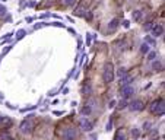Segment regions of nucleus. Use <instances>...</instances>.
<instances>
[{"instance_id": "f257e3e1", "label": "nucleus", "mask_w": 165, "mask_h": 140, "mask_svg": "<svg viewBox=\"0 0 165 140\" xmlns=\"http://www.w3.org/2000/svg\"><path fill=\"white\" fill-rule=\"evenodd\" d=\"M114 75H115V72H114V64H112L111 61H107V63L104 64L102 80H104L105 83H111V82L114 80Z\"/></svg>"}, {"instance_id": "f03ea898", "label": "nucleus", "mask_w": 165, "mask_h": 140, "mask_svg": "<svg viewBox=\"0 0 165 140\" xmlns=\"http://www.w3.org/2000/svg\"><path fill=\"white\" fill-rule=\"evenodd\" d=\"M151 112L152 114H156V115H164L165 114V105H164V99H156L151 104L149 107Z\"/></svg>"}, {"instance_id": "7ed1b4c3", "label": "nucleus", "mask_w": 165, "mask_h": 140, "mask_svg": "<svg viewBox=\"0 0 165 140\" xmlns=\"http://www.w3.org/2000/svg\"><path fill=\"white\" fill-rule=\"evenodd\" d=\"M32 123L29 121V120H23L22 123H20V126H19V131L22 133V134H28V133H31L32 131Z\"/></svg>"}, {"instance_id": "20e7f679", "label": "nucleus", "mask_w": 165, "mask_h": 140, "mask_svg": "<svg viewBox=\"0 0 165 140\" xmlns=\"http://www.w3.org/2000/svg\"><path fill=\"white\" fill-rule=\"evenodd\" d=\"M63 137H64V140H76L78 139V130L75 127H69V128H66Z\"/></svg>"}, {"instance_id": "39448f33", "label": "nucleus", "mask_w": 165, "mask_h": 140, "mask_svg": "<svg viewBox=\"0 0 165 140\" xmlns=\"http://www.w3.org/2000/svg\"><path fill=\"white\" fill-rule=\"evenodd\" d=\"M145 108V102L142 99H134L132 104H130V109L132 111H142Z\"/></svg>"}, {"instance_id": "423d86ee", "label": "nucleus", "mask_w": 165, "mask_h": 140, "mask_svg": "<svg viewBox=\"0 0 165 140\" xmlns=\"http://www.w3.org/2000/svg\"><path fill=\"white\" fill-rule=\"evenodd\" d=\"M152 35H153L155 38L164 35V25H162V23H156L155 27H152Z\"/></svg>"}, {"instance_id": "0eeeda50", "label": "nucleus", "mask_w": 165, "mask_h": 140, "mask_svg": "<svg viewBox=\"0 0 165 140\" xmlns=\"http://www.w3.org/2000/svg\"><path fill=\"white\" fill-rule=\"evenodd\" d=\"M80 127H82V130H85V131H91V130L93 128V124H92L89 120L82 118V120H80Z\"/></svg>"}, {"instance_id": "6e6552de", "label": "nucleus", "mask_w": 165, "mask_h": 140, "mask_svg": "<svg viewBox=\"0 0 165 140\" xmlns=\"http://www.w3.org/2000/svg\"><path fill=\"white\" fill-rule=\"evenodd\" d=\"M133 95V88L129 85V86H123L121 88V97L126 99V98H129V97H132Z\"/></svg>"}, {"instance_id": "1a4fd4ad", "label": "nucleus", "mask_w": 165, "mask_h": 140, "mask_svg": "<svg viewBox=\"0 0 165 140\" xmlns=\"http://www.w3.org/2000/svg\"><path fill=\"white\" fill-rule=\"evenodd\" d=\"M13 121L9 118V117H2L0 115V127H10Z\"/></svg>"}, {"instance_id": "9d476101", "label": "nucleus", "mask_w": 165, "mask_h": 140, "mask_svg": "<svg viewBox=\"0 0 165 140\" xmlns=\"http://www.w3.org/2000/svg\"><path fill=\"white\" fill-rule=\"evenodd\" d=\"M132 80H133V77H132L130 75H126V76L120 77V85H121V88H123V86H129V85L132 83Z\"/></svg>"}, {"instance_id": "9b49d317", "label": "nucleus", "mask_w": 165, "mask_h": 140, "mask_svg": "<svg viewBox=\"0 0 165 140\" xmlns=\"http://www.w3.org/2000/svg\"><path fill=\"white\" fill-rule=\"evenodd\" d=\"M85 12H86L85 6H83V5H79V6L75 9V12H73V13H75L76 16H83V15H85Z\"/></svg>"}, {"instance_id": "f8f14e48", "label": "nucleus", "mask_w": 165, "mask_h": 140, "mask_svg": "<svg viewBox=\"0 0 165 140\" xmlns=\"http://www.w3.org/2000/svg\"><path fill=\"white\" fill-rule=\"evenodd\" d=\"M117 28H119V19H112V20L108 23V29H110V31H115Z\"/></svg>"}, {"instance_id": "ddd939ff", "label": "nucleus", "mask_w": 165, "mask_h": 140, "mask_svg": "<svg viewBox=\"0 0 165 140\" xmlns=\"http://www.w3.org/2000/svg\"><path fill=\"white\" fill-rule=\"evenodd\" d=\"M152 69L156 70V72H161V70H162V63H161L159 60H153V63H152Z\"/></svg>"}, {"instance_id": "4468645a", "label": "nucleus", "mask_w": 165, "mask_h": 140, "mask_svg": "<svg viewBox=\"0 0 165 140\" xmlns=\"http://www.w3.org/2000/svg\"><path fill=\"white\" fill-rule=\"evenodd\" d=\"M149 51H151V47L146 42H143L142 45H140V53H142V54H148Z\"/></svg>"}, {"instance_id": "2eb2a0df", "label": "nucleus", "mask_w": 165, "mask_h": 140, "mask_svg": "<svg viewBox=\"0 0 165 140\" xmlns=\"http://www.w3.org/2000/svg\"><path fill=\"white\" fill-rule=\"evenodd\" d=\"M132 18H133L136 22L142 20V12H140V10H134V12H133V15H132Z\"/></svg>"}, {"instance_id": "dca6fc26", "label": "nucleus", "mask_w": 165, "mask_h": 140, "mask_svg": "<svg viewBox=\"0 0 165 140\" xmlns=\"http://www.w3.org/2000/svg\"><path fill=\"white\" fill-rule=\"evenodd\" d=\"M114 140H126V136H124L123 130H119V131L115 133V136H114Z\"/></svg>"}, {"instance_id": "f3484780", "label": "nucleus", "mask_w": 165, "mask_h": 140, "mask_svg": "<svg viewBox=\"0 0 165 140\" xmlns=\"http://www.w3.org/2000/svg\"><path fill=\"white\" fill-rule=\"evenodd\" d=\"M145 42H146L149 47H155V44H156V42H155V39H153L152 37H149V35H146V37H145Z\"/></svg>"}, {"instance_id": "a211bd4d", "label": "nucleus", "mask_w": 165, "mask_h": 140, "mask_svg": "<svg viewBox=\"0 0 165 140\" xmlns=\"http://www.w3.org/2000/svg\"><path fill=\"white\" fill-rule=\"evenodd\" d=\"M91 111H92V108H91L89 105H85V107H83V108L80 109L82 115H85V117H86V115H89V114H91Z\"/></svg>"}, {"instance_id": "6ab92c4d", "label": "nucleus", "mask_w": 165, "mask_h": 140, "mask_svg": "<svg viewBox=\"0 0 165 140\" xmlns=\"http://www.w3.org/2000/svg\"><path fill=\"white\" fill-rule=\"evenodd\" d=\"M117 75H119L120 77L126 76V75H127V69H124V67H120L119 70H117Z\"/></svg>"}, {"instance_id": "aec40b11", "label": "nucleus", "mask_w": 165, "mask_h": 140, "mask_svg": "<svg viewBox=\"0 0 165 140\" xmlns=\"http://www.w3.org/2000/svg\"><path fill=\"white\" fill-rule=\"evenodd\" d=\"M25 35H27V31H25V29H20V31H18V34H16V39H22Z\"/></svg>"}, {"instance_id": "412c9836", "label": "nucleus", "mask_w": 165, "mask_h": 140, "mask_svg": "<svg viewBox=\"0 0 165 140\" xmlns=\"http://www.w3.org/2000/svg\"><path fill=\"white\" fill-rule=\"evenodd\" d=\"M146 56H148V60H149V61H153V60H156V53H155V51H149Z\"/></svg>"}, {"instance_id": "4be33fe9", "label": "nucleus", "mask_w": 165, "mask_h": 140, "mask_svg": "<svg viewBox=\"0 0 165 140\" xmlns=\"http://www.w3.org/2000/svg\"><path fill=\"white\" fill-rule=\"evenodd\" d=\"M132 136L134 137V140H137V139L140 137V131H139L137 128H133V130H132Z\"/></svg>"}, {"instance_id": "5701e85b", "label": "nucleus", "mask_w": 165, "mask_h": 140, "mask_svg": "<svg viewBox=\"0 0 165 140\" xmlns=\"http://www.w3.org/2000/svg\"><path fill=\"white\" fill-rule=\"evenodd\" d=\"M7 13V9L3 6V5H0V18H2V16H5Z\"/></svg>"}, {"instance_id": "b1692460", "label": "nucleus", "mask_w": 165, "mask_h": 140, "mask_svg": "<svg viewBox=\"0 0 165 140\" xmlns=\"http://www.w3.org/2000/svg\"><path fill=\"white\" fill-rule=\"evenodd\" d=\"M63 2H64L66 6H73L76 3V0H63Z\"/></svg>"}, {"instance_id": "393cba45", "label": "nucleus", "mask_w": 165, "mask_h": 140, "mask_svg": "<svg viewBox=\"0 0 165 140\" xmlns=\"http://www.w3.org/2000/svg\"><path fill=\"white\" fill-rule=\"evenodd\" d=\"M143 28H145V31H149V29H152V22H148Z\"/></svg>"}, {"instance_id": "a878e982", "label": "nucleus", "mask_w": 165, "mask_h": 140, "mask_svg": "<svg viewBox=\"0 0 165 140\" xmlns=\"http://www.w3.org/2000/svg\"><path fill=\"white\" fill-rule=\"evenodd\" d=\"M82 92H83V93H86V92H88V95H89V93H91V86H85Z\"/></svg>"}, {"instance_id": "bb28decb", "label": "nucleus", "mask_w": 165, "mask_h": 140, "mask_svg": "<svg viewBox=\"0 0 165 140\" xmlns=\"http://www.w3.org/2000/svg\"><path fill=\"white\" fill-rule=\"evenodd\" d=\"M85 18H86V19H89V20H91V19H92V13H91V12H88V10H86V13H85Z\"/></svg>"}, {"instance_id": "cd10ccee", "label": "nucleus", "mask_w": 165, "mask_h": 140, "mask_svg": "<svg viewBox=\"0 0 165 140\" xmlns=\"http://www.w3.org/2000/svg\"><path fill=\"white\" fill-rule=\"evenodd\" d=\"M126 107H127V102H126V99H123L120 102V108H126Z\"/></svg>"}, {"instance_id": "c85d7f7f", "label": "nucleus", "mask_w": 165, "mask_h": 140, "mask_svg": "<svg viewBox=\"0 0 165 140\" xmlns=\"http://www.w3.org/2000/svg\"><path fill=\"white\" fill-rule=\"evenodd\" d=\"M111 127H112V120H110V121H108V124H107V130L110 131V130H111Z\"/></svg>"}, {"instance_id": "c756f323", "label": "nucleus", "mask_w": 165, "mask_h": 140, "mask_svg": "<svg viewBox=\"0 0 165 140\" xmlns=\"http://www.w3.org/2000/svg\"><path fill=\"white\" fill-rule=\"evenodd\" d=\"M149 127H151V123H149V121L143 124V130H149Z\"/></svg>"}, {"instance_id": "7c9ffc66", "label": "nucleus", "mask_w": 165, "mask_h": 140, "mask_svg": "<svg viewBox=\"0 0 165 140\" xmlns=\"http://www.w3.org/2000/svg\"><path fill=\"white\" fill-rule=\"evenodd\" d=\"M123 25H124L126 28H129V27H130V23H129V20H124V22H123Z\"/></svg>"}, {"instance_id": "2f4dec72", "label": "nucleus", "mask_w": 165, "mask_h": 140, "mask_svg": "<svg viewBox=\"0 0 165 140\" xmlns=\"http://www.w3.org/2000/svg\"><path fill=\"white\" fill-rule=\"evenodd\" d=\"M114 105H115V101H111V102H110V105H108V107H110V108H112V107H114Z\"/></svg>"}, {"instance_id": "473e14b6", "label": "nucleus", "mask_w": 165, "mask_h": 140, "mask_svg": "<svg viewBox=\"0 0 165 140\" xmlns=\"http://www.w3.org/2000/svg\"><path fill=\"white\" fill-rule=\"evenodd\" d=\"M2 2H3V0H2Z\"/></svg>"}, {"instance_id": "72a5a7b5", "label": "nucleus", "mask_w": 165, "mask_h": 140, "mask_svg": "<svg viewBox=\"0 0 165 140\" xmlns=\"http://www.w3.org/2000/svg\"><path fill=\"white\" fill-rule=\"evenodd\" d=\"M93 140H95V139H93Z\"/></svg>"}]
</instances>
